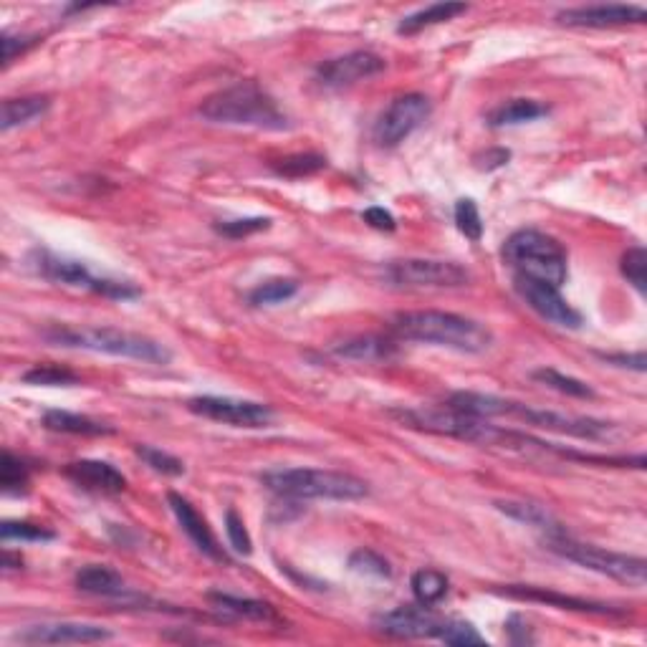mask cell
I'll return each mask as SVG.
<instances>
[{
  "mask_svg": "<svg viewBox=\"0 0 647 647\" xmlns=\"http://www.w3.org/2000/svg\"><path fill=\"white\" fill-rule=\"evenodd\" d=\"M448 405L453 410L471 415L478 420L493 418H516L531 428L551 430V433L572 435L579 440H605L612 435V425L594 418H577V415H564L554 410H539V407L521 405L514 400H503L496 395H483V392H455L450 395Z\"/></svg>",
  "mask_w": 647,
  "mask_h": 647,
  "instance_id": "1",
  "label": "cell"
},
{
  "mask_svg": "<svg viewBox=\"0 0 647 647\" xmlns=\"http://www.w3.org/2000/svg\"><path fill=\"white\" fill-rule=\"evenodd\" d=\"M392 327L407 342L433 344L463 354H483L493 344V332L486 324L450 311H402Z\"/></svg>",
  "mask_w": 647,
  "mask_h": 647,
  "instance_id": "2",
  "label": "cell"
},
{
  "mask_svg": "<svg viewBox=\"0 0 647 647\" xmlns=\"http://www.w3.org/2000/svg\"><path fill=\"white\" fill-rule=\"evenodd\" d=\"M198 114L208 122L228 124V127H253L268 129V132L289 127V117L279 102L253 81H241L223 91H215L213 97L200 104Z\"/></svg>",
  "mask_w": 647,
  "mask_h": 647,
  "instance_id": "3",
  "label": "cell"
},
{
  "mask_svg": "<svg viewBox=\"0 0 647 647\" xmlns=\"http://www.w3.org/2000/svg\"><path fill=\"white\" fill-rule=\"evenodd\" d=\"M43 339H49L56 347L86 349V352L112 354V357L137 359L147 364H167L172 359L170 349L157 339L114 327H61L56 324L43 332Z\"/></svg>",
  "mask_w": 647,
  "mask_h": 647,
  "instance_id": "4",
  "label": "cell"
},
{
  "mask_svg": "<svg viewBox=\"0 0 647 647\" xmlns=\"http://www.w3.org/2000/svg\"><path fill=\"white\" fill-rule=\"evenodd\" d=\"M261 483L284 498H321V501H359L369 496L362 478L321 468H273L261 473Z\"/></svg>",
  "mask_w": 647,
  "mask_h": 647,
  "instance_id": "5",
  "label": "cell"
},
{
  "mask_svg": "<svg viewBox=\"0 0 647 647\" xmlns=\"http://www.w3.org/2000/svg\"><path fill=\"white\" fill-rule=\"evenodd\" d=\"M503 261L519 276L546 281L551 286H562L569 276L567 251L557 238L546 236L541 230H516L503 246Z\"/></svg>",
  "mask_w": 647,
  "mask_h": 647,
  "instance_id": "6",
  "label": "cell"
},
{
  "mask_svg": "<svg viewBox=\"0 0 647 647\" xmlns=\"http://www.w3.org/2000/svg\"><path fill=\"white\" fill-rule=\"evenodd\" d=\"M546 544L554 554L564 557L567 562L579 564V567L589 569V572L605 574V577L617 579V582L632 584V587H645L647 564L645 559L630 557V554H620V551L602 549V546L584 544V541L572 539L569 534L546 536Z\"/></svg>",
  "mask_w": 647,
  "mask_h": 647,
  "instance_id": "7",
  "label": "cell"
},
{
  "mask_svg": "<svg viewBox=\"0 0 647 647\" xmlns=\"http://www.w3.org/2000/svg\"><path fill=\"white\" fill-rule=\"evenodd\" d=\"M31 266L36 268V273H41L43 279L54 281V284L71 286V289H86L94 294L109 296V299H134L140 296V291L134 289L132 284H122V281L112 279H99L81 261L74 258L56 256L51 251H36L31 258Z\"/></svg>",
  "mask_w": 647,
  "mask_h": 647,
  "instance_id": "8",
  "label": "cell"
},
{
  "mask_svg": "<svg viewBox=\"0 0 647 647\" xmlns=\"http://www.w3.org/2000/svg\"><path fill=\"white\" fill-rule=\"evenodd\" d=\"M387 279L407 289H458L471 284V271L453 261L435 258H405L392 261L385 271Z\"/></svg>",
  "mask_w": 647,
  "mask_h": 647,
  "instance_id": "9",
  "label": "cell"
},
{
  "mask_svg": "<svg viewBox=\"0 0 647 647\" xmlns=\"http://www.w3.org/2000/svg\"><path fill=\"white\" fill-rule=\"evenodd\" d=\"M188 410L198 418L213 420V423L230 425V428H268L273 423V410L263 402L236 400V397L203 395L188 402Z\"/></svg>",
  "mask_w": 647,
  "mask_h": 647,
  "instance_id": "10",
  "label": "cell"
},
{
  "mask_svg": "<svg viewBox=\"0 0 647 647\" xmlns=\"http://www.w3.org/2000/svg\"><path fill=\"white\" fill-rule=\"evenodd\" d=\"M430 99L425 94H405L392 99L390 107L380 114L375 124V142L380 147H397L415 129L423 127L430 117Z\"/></svg>",
  "mask_w": 647,
  "mask_h": 647,
  "instance_id": "11",
  "label": "cell"
},
{
  "mask_svg": "<svg viewBox=\"0 0 647 647\" xmlns=\"http://www.w3.org/2000/svg\"><path fill=\"white\" fill-rule=\"evenodd\" d=\"M514 286L521 299H524L541 319L551 321V324H557V327L564 329L582 327V314H579L577 309H572V304L559 294L557 286H551L539 279H529V276H519V273H516Z\"/></svg>",
  "mask_w": 647,
  "mask_h": 647,
  "instance_id": "12",
  "label": "cell"
},
{
  "mask_svg": "<svg viewBox=\"0 0 647 647\" xmlns=\"http://www.w3.org/2000/svg\"><path fill=\"white\" fill-rule=\"evenodd\" d=\"M16 640L23 645H94L112 640V632L89 622H43L18 632Z\"/></svg>",
  "mask_w": 647,
  "mask_h": 647,
  "instance_id": "13",
  "label": "cell"
},
{
  "mask_svg": "<svg viewBox=\"0 0 647 647\" xmlns=\"http://www.w3.org/2000/svg\"><path fill=\"white\" fill-rule=\"evenodd\" d=\"M380 71H385V59L372 51H352V54L337 56L329 59L316 69V79L321 86L329 89H342V86H352L357 81L372 79Z\"/></svg>",
  "mask_w": 647,
  "mask_h": 647,
  "instance_id": "14",
  "label": "cell"
},
{
  "mask_svg": "<svg viewBox=\"0 0 647 647\" xmlns=\"http://www.w3.org/2000/svg\"><path fill=\"white\" fill-rule=\"evenodd\" d=\"M377 630L392 637H405V640H415V637H438L443 630L445 620L430 610V605L420 607H397V610L385 612L375 620Z\"/></svg>",
  "mask_w": 647,
  "mask_h": 647,
  "instance_id": "15",
  "label": "cell"
},
{
  "mask_svg": "<svg viewBox=\"0 0 647 647\" xmlns=\"http://www.w3.org/2000/svg\"><path fill=\"white\" fill-rule=\"evenodd\" d=\"M564 26L577 28H612L627 23H645L647 11L642 6H622V3H605V6H579L567 8L557 16Z\"/></svg>",
  "mask_w": 647,
  "mask_h": 647,
  "instance_id": "16",
  "label": "cell"
},
{
  "mask_svg": "<svg viewBox=\"0 0 647 647\" xmlns=\"http://www.w3.org/2000/svg\"><path fill=\"white\" fill-rule=\"evenodd\" d=\"M64 473L69 481L91 493L114 496V493H122L127 488V478L107 460H74L66 466Z\"/></svg>",
  "mask_w": 647,
  "mask_h": 647,
  "instance_id": "17",
  "label": "cell"
},
{
  "mask_svg": "<svg viewBox=\"0 0 647 647\" xmlns=\"http://www.w3.org/2000/svg\"><path fill=\"white\" fill-rule=\"evenodd\" d=\"M167 503H170L172 514L177 516V521H180L182 531L190 536V541L203 551L205 557L215 559V562H225L223 549L218 546V539H215L213 531H210L208 521L198 514V508H195L188 498L175 491L167 493Z\"/></svg>",
  "mask_w": 647,
  "mask_h": 647,
  "instance_id": "18",
  "label": "cell"
},
{
  "mask_svg": "<svg viewBox=\"0 0 647 647\" xmlns=\"http://www.w3.org/2000/svg\"><path fill=\"white\" fill-rule=\"evenodd\" d=\"M210 605L215 610H220L223 615L236 617V620H253V622H281L279 612L273 610L268 602L261 599H248V597H233V594H208Z\"/></svg>",
  "mask_w": 647,
  "mask_h": 647,
  "instance_id": "19",
  "label": "cell"
},
{
  "mask_svg": "<svg viewBox=\"0 0 647 647\" xmlns=\"http://www.w3.org/2000/svg\"><path fill=\"white\" fill-rule=\"evenodd\" d=\"M496 508H498V511H503L506 516H511L514 521H519V524H526V526H531V529L544 531L546 536L567 534V531H564V526L559 524V521L554 519V516H551L544 506H539V503H531V501H498Z\"/></svg>",
  "mask_w": 647,
  "mask_h": 647,
  "instance_id": "20",
  "label": "cell"
},
{
  "mask_svg": "<svg viewBox=\"0 0 647 647\" xmlns=\"http://www.w3.org/2000/svg\"><path fill=\"white\" fill-rule=\"evenodd\" d=\"M76 589L86 594H94V597H109L119 599L127 594V587H124V579L119 577L114 569L104 567V564H89V567L81 569L76 574Z\"/></svg>",
  "mask_w": 647,
  "mask_h": 647,
  "instance_id": "21",
  "label": "cell"
},
{
  "mask_svg": "<svg viewBox=\"0 0 647 647\" xmlns=\"http://www.w3.org/2000/svg\"><path fill=\"white\" fill-rule=\"evenodd\" d=\"M503 594L516 599H531V602H546V605H554L559 610H579V612H597V615H610V607L594 605V602H584V599L567 597V594L549 592V589L539 587H519V584H511V587L503 589Z\"/></svg>",
  "mask_w": 647,
  "mask_h": 647,
  "instance_id": "22",
  "label": "cell"
},
{
  "mask_svg": "<svg viewBox=\"0 0 647 647\" xmlns=\"http://www.w3.org/2000/svg\"><path fill=\"white\" fill-rule=\"evenodd\" d=\"M43 428L54 430V433H66V435H112L114 428L99 423L94 418H86V415H76V412L66 410H49L43 415Z\"/></svg>",
  "mask_w": 647,
  "mask_h": 647,
  "instance_id": "23",
  "label": "cell"
},
{
  "mask_svg": "<svg viewBox=\"0 0 647 647\" xmlns=\"http://www.w3.org/2000/svg\"><path fill=\"white\" fill-rule=\"evenodd\" d=\"M466 11H468L466 3H435V6H428L423 8V11L402 18L400 26H397V33H402V36H412V33L423 31V28L453 21L455 16H460V13H466Z\"/></svg>",
  "mask_w": 647,
  "mask_h": 647,
  "instance_id": "24",
  "label": "cell"
},
{
  "mask_svg": "<svg viewBox=\"0 0 647 647\" xmlns=\"http://www.w3.org/2000/svg\"><path fill=\"white\" fill-rule=\"evenodd\" d=\"M549 109L541 102H534V99H511V102L501 104V107L493 109L488 114V124L491 127H514V124L534 122V119L544 117Z\"/></svg>",
  "mask_w": 647,
  "mask_h": 647,
  "instance_id": "25",
  "label": "cell"
},
{
  "mask_svg": "<svg viewBox=\"0 0 647 647\" xmlns=\"http://www.w3.org/2000/svg\"><path fill=\"white\" fill-rule=\"evenodd\" d=\"M51 99L49 97H21V99H6L3 102V132H11L13 127L33 122V119L43 117L49 112Z\"/></svg>",
  "mask_w": 647,
  "mask_h": 647,
  "instance_id": "26",
  "label": "cell"
},
{
  "mask_svg": "<svg viewBox=\"0 0 647 647\" xmlns=\"http://www.w3.org/2000/svg\"><path fill=\"white\" fill-rule=\"evenodd\" d=\"M339 357L357 359V362H380L392 354V344L382 337H357L337 347Z\"/></svg>",
  "mask_w": 647,
  "mask_h": 647,
  "instance_id": "27",
  "label": "cell"
},
{
  "mask_svg": "<svg viewBox=\"0 0 647 647\" xmlns=\"http://www.w3.org/2000/svg\"><path fill=\"white\" fill-rule=\"evenodd\" d=\"M410 587L420 605H435L448 592V577L438 569H420V572L412 574Z\"/></svg>",
  "mask_w": 647,
  "mask_h": 647,
  "instance_id": "28",
  "label": "cell"
},
{
  "mask_svg": "<svg viewBox=\"0 0 647 647\" xmlns=\"http://www.w3.org/2000/svg\"><path fill=\"white\" fill-rule=\"evenodd\" d=\"M534 380L541 382V385L551 387V390L562 392V395L579 397V400H589V397H594V390L587 385V382L564 375V372H559V369H551V367L536 369Z\"/></svg>",
  "mask_w": 647,
  "mask_h": 647,
  "instance_id": "29",
  "label": "cell"
},
{
  "mask_svg": "<svg viewBox=\"0 0 647 647\" xmlns=\"http://www.w3.org/2000/svg\"><path fill=\"white\" fill-rule=\"evenodd\" d=\"M299 291V284L294 279H271L266 284L256 286V289L248 294V301L253 306H273V304H284L291 296H296Z\"/></svg>",
  "mask_w": 647,
  "mask_h": 647,
  "instance_id": "30",
  "label": "cell"
},
{
  "mask_svg": "<svg viewBox=\"0 0 647 647\" xmlns=\"http://www.w3.org/2000/svg\"><path fill=\"white\" fill-rule=\"evenodd\" d=\"M23 382L28 385H43V387H71L79 385V377L66 367H56V364H38V367L28 369L23 375Z\"/></svg>",
  "mask_w": 647,
  "mask_h": 647,
  "instance_id": "31",
  "label": "cell"
},
{
  "mask_svg": "<svg viewBox=\"0 0 647 647\" xmlns=\"http://www.w3.org/2000/svg\"><path fill=\"white\" fill-rule=\"evenodd\" d=\"M324 167H327V160H324V157L306 152V155L284 157V160H279L276 165H273V170L284 177H306V175H314V172L324 170Z\"/></svg>",
  "mask_w": 647,
  "mask_h": 647,
  "instance_id": "32",
  "label": "cell"
},
{
  "mask_svg": "<svg viewBox=\"0 0 647 647\" xmlns=\"http://www.w3.org/2000/svg\"><path fill=\"white\" fill-rule=\"evenodd\" d=\"M455 225L468 241H481L483 220L481 213H478V205L471 198H463L455 203Z\"/></svg>",
  "mask_w": 647,
  "mask_h": 647,
  "instance_id": "33",
  "label": "cell"
},
{
  "mask_svg": "<svg viewBox=\"0 0 647 647\" xmlns=\"http://www.w3.org/2000/svg\"><path fill=\"white\" fill-rule=\"evenodd\" d=\"M0 486L6 493H21L28 486L26 463L8 450L3 453V466H0Z\"/></svg>",
  "mask_w": 647,
  "mask_h": 647,
  "instance_id": "34",
  "label": "cell"
},
{
  "mask_svg": "<svg viewBox=\"0 0 647 647\" xmlns=\"http://www.w3.org/2000/svg\"><path fill=\"white\" fill-rule=\"evenodd\" d=\"M349 567H352V572L357 574H367V577H390L392 569H390V562H387L382 554H377V551L372 549H357L352 551V557H349Z\"/></svg>",
  "mask_w": 647,
  "mask_h": 647,
  "instance_id": "35",
  "label": "cell"
},
{
  "mask_svg": "<svg viewBox=\"0 0 647 647\" xmlns=\"http://www.w3.org/2000/svg\"><path fill=\"white\" fill-rule=\"evenodd\" d=\"M137 455L145 460L152 471L162 473V476H182L185 473V466H182L180 458L165 453V450L152 448V445H137Z\"/></svg>",
  "mask_w": 647,
  "mask_h": 647,
  "instance_id": "36",
  "label": "cell"
},
{
  "mask_svg": "<svg viewBox=\"0 0 647 647\" xmlns=\"http://www.w3.org/2000/svg\"><path fill=\"white\" fill-rule=\"evenodd\" d=\"M438 640H443L445 645H486V637L471 622L460 620H445L443 630L438 632Z\"/></svg>",
  "mask_w": 647,
  "mask_h": 647,
  "instance_id": "37",
  "label": "cell"
},
{
  "mask_svg": "<svg viewBox=\"0 0 647 647\" xmlns=\"http://www.w3.org/2000/svg\"><path fill=\"white\" fill-rule=\"evenodd\" d=\"M622 276L635 286L637 294H645V271H647V253L645 248L635 246L622 256Z\"/></svg>",
  "mask_w": 647,
  "mask_h": 647,
  "instance_id": "38",
  "label": "cell"
},
{
  "mask_svg": "<svg viewBox=\"0 0 647 647\" xmlns=\"http://www.w3.org/2000/svg\"><path fill=\"white\" fill-rule=\"evenodd\" d=\"M3 541H51L54 531H49L46 526L28 524V521H6L0 526Z\"/></svg>",
  "mask_w": 647,
  "mask_h": 647,
  "instance_id": "39",
  "label": "cell"
},
{
  "mask_svg": "<svg viewBox=\"0 0 647 647\" xmlns=\"http://www.w3.org/2000/svg\"><path fill=\"white\" fill-rule=\"evenodd\" d=\"M225 534H228L230 546L238 551V554H251L253 551V541L251 534H248L246 524H243L241 516L230 508L228 514H225Z\"/></svg>",
  "mask_w": 647,
  "mask_h": 647,
  "instance_id": "40",
  "label": "cell"
},
{
  "mask_svg": "<svg viewBox=\"0 0 647 647\" xmlns=\"http://www.w3.org/2000/svg\"><path fill=\"white\" fill-rule=\"evenodd\" d=\"M268 225H271V220L268 218H241V220H225V223L215 225V230L228 238H246V236H253V233H258V230H266Z\"/></svg>",
  "mask_w": 647,
  "mask_h": 647,
  "instance_id": "41",
  "label": "cell"
},
{
  "mask_svg": "<svg viewBox=\"0 0 647 647\" xmlns=\"http://www.w3.org/2000/svg\"><path fill=\"white\" fill-rule=\"evenodd\" d=\"M362 218L367 225H372V228H377V230H387V233H392V230L397 228L395 215L385 208H367L362 213Z\"/></svg>",
  "mask_w": 647,
  "mask_h": 647,
  "instance_id": "42",
  "label": "cell"
},
{
  "mask_svg": "<svg viewBox=\"0 0 647 647\" xmlns=\"http://www.w3.org/2000/svg\"><path fill=\"white\" fill-rule=\"evenodd\" d=\"M602 357H605L607 362H617L620 367L635 369V372H642V369H645V354L642 352H637V354H602Z\"/></svg>",
  "mask_w": 647,
  "mask_h": 647,
  "instance_id": "43",
  "label": "cell"
},
{
  "mask_svg": "<svg viewBox=\"0 0 647 647\" xmlns=\"http://www.w3.org/2000/svg\"><path fill=\"white\" fill-rule=\"evenodd\" d=\"M21 41V49H28V46H33L36 43V38L33 36H23L18 38ZM3 59H6V64H11L13 59H16V41H13V36H3Z\"/></svg>",
  "mask_w": 647,
  "mask_h": 647,
  "instance_id": "44",
  "label": "cell"
},
{
  "mask_svg": "<svg viewBox=\"0 0 647 647\" xmlns=\"http://www.w3.org/2000/svg\"><path fill=\"white\" fill-rule=\"evenodd\" d=\"M508 157H511V152L508 150H491V152H486V155H483V160L486 162H481V170H496V167H503L508 162Z\"/></svg>",
  "mask_w": 647,
  "mask_h": 647,
  "instance_id": "45",
  "label": "cell"
}]
</instances>
